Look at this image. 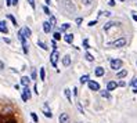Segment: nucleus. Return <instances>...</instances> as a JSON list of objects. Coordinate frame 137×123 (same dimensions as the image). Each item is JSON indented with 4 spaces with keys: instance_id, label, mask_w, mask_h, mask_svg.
<instances>
[{
    "instance_id": "1",
    "label": "nucleus",
    "mask_w": 137,
    "mask_h": 123,
    "mask_svg": "<svg viewBox=\"0 0 137 123\" xmlns=\"http://www.w3.org/2000/svg\"><path fill=\"white\" fill-rule=\"evenodd\" d=\"M58 58H60V54H58V51L54 50L53 53H51V55H50V62H51V65H53L54 68H57V62H58Z\"/></svg>"
},
{
    "instance_id": "38",
    "label": "nucleus",
    "mask_w": 137,
    "mask_h": 123,
    "mask_svg": "<svg viewBox=\"0 0 137 123\" xmlns=\"http://www.w3.org/2000/svg\"><path fill=\"white\" fill-rule=\"evenodd\" d=\"M108 4H110L111 7H114V6H115V4H116V3H115V0H110V1H108Z\"/></svg>"
},
{
    "instance_id": "15",
    "label": "nucleus",
    "mask_w": 137,
    "mask_h": 123,
    "mask_svg": "<svg viewBox=\"0 0 137 123\" xmlns=\"http://www.w3.org/2000/svg\"><path fill=\"white\" fill-rule=\"evenodd\" d=\"M62 65L64 66H69V65H71V57H69V55H65V57L62 58Z\"/></svg>"
},
{
    "instance_id": "18",
    "label": "nucleus",
    "mask_w": 137,
    "mask_h": 123,
    "mask_svg": "<svg viewBox=\"0 0 137 123\" xmlns=\"http://www.w3.org/2000/svg\"><path fill=\"white\" fill-rule=\"evenodd\" d=\"M44 116L46 118H53V114H51L47 108V104H44Z\"/></svg>"
},
{
    "instance_id": "7",
    "label": "nucleus",
    "mask_w": 137,
    "mask_h": 123,
    "mask_svg": "<svg viewBox=\"0 0 137 123\" xmlns=\"http://www.w3.org/2000/svg\"><path fill=\"white\" fill-rule=\"evenodd\" d=\"M64 6L66 7V10H68V11H71V12L75 11V6L72 4L71 0H64Z\"/></svg>"
},
{
    "instance_id": "36",
    "label": "nucleus",
    "mask_w": 137,
    "mask_h": 123,
    "mask_svg": "<svg viewBox=\"0 0 137 123\" xmlns=\"http://www.w3.org/2000/svg\"><path fill=\"white\" fill-rule=\"evenodd\" d=\"M51 46H53V48H54V50H57V44H56V40H51Z\"/></svg>"
},
{
    "instance_id": "20",
    "label": "nucleus",
    "mask_w": 137,
    "mask_h": 123,
    "mask_svg": "<svg viewBox=\"0 0 137 123\" xmlns=\"http://www.w3.org/2000/svg\"><path fill=\"white\" fill-rule=\"evenodd\" d=\"M114 25H118V24H116V22H112V21H111V22H107V24L104 25V30H108L111 26H114Z\"/></svg>"
},
{
    "instance_id": "22",
    "label": "nucleus",
    "mask_w": 137,
    "mask_h": 123,
    "mask_svg": "<svg viewBox=\"0 0 137 123\" xmlns=\"http://www.w3.org/2000/svg\"><path fill=\"white\" fill-rule=\"evenodd\" d=\"M84 58H86V60L89 61V62H93V61H94V57H93L92 54H89V53H86V55H84Z\"/></svg>"
},
{
    "instance_id": "29",
    "label": "nucleus",
    "mask_w": 137,
    "mask_h": 123,
    "mask_svg": "<svg viewBox=\"0 0 137 123\" xmlns=\"http://www.w3.org/2000/svg\"><path fill=\"white\" fill-rule=\"evenodd\" d=\"M43 11H44V14L51 15V12H50V10H48V7H47V6H43Z\"/></svg>"
},
{
    "instance_id": "42",
    "label": "nucleus",
    "mask_w": 137,
    "mask_h": 123,
    "mask_svg": "<svg viewBox=\"0 0 137 123\" xmlns=\"http://www.w3.org/2000/svg\"><path fill=\"white\" fill-rule=\"evenodd\" d=\"M118 86L123 87V86H126V83H125V82H119V83H118Z\"/></svg>"
},
{
    "instance_id": "34",
    "label": "nucleus",
    "mask_w": 137,
    "mask_h": 123,
    "mask_svg": "<svg viewBox=\"0 0 137 123\" xmlns=\"http://www.w3.org/2000/svg\"><path fill=\"white\" fill-rule=\"evenodd\" d=\"M30 78H32L33 80H36V71H35V69L32 71V75H30Z\"/></svg>"
},
{
    "instance_id": "16",
    "label": "nucleus",
    "mask_w": 137,
    "mask_h": 123,
    "mask_svg": "<svg viewBox=\"0 0 137 123\" xmlns=\"http://www.w3.org/2000/svg\"><path fill=\"white\" fill-rule=\"evenodd\" d=\"M126 75H128V71H126V69H122V71H119V72L116 73V78L122 79V78H125Z\"/></svg>"
},
{
    "instance_id": "11",
    "label": "nucleus",
    "mask_w": 137,
    "mask_h": 123,
    "mask_svg": "<svg viewBox=\"0 0 137 123\" xmlns=\"http://www.w3.org/2000/svg\"><path fill=\"white\" fill-rule=\"evenodd\" d=\"M51 28H53V26H51V24H50L48 21L43 22V30H44L46 33H48V32H50V30H51Z\"/></svg>"
},
{
    "instance_id": "21",
    "label": "nucleus",
    "mask_w": 137,
    "mask_h": 123,
    "mask_svg": "<svg viewBox=\"0 0 137 123\" xmlns=\"http://www.w3.org/2000/svg\"><path fill=\"white\" fill-rule=\"evenodd\" d=\"M89 80H90V79H89V75H83V76H82V78H80V83H82V84L87 83V82H89Z\"/></svg>"
},
{
    "instance_id": "13",
    "label": "nucleus",
    "mask_w": 137,
    "mask_h": 123,
    "mask_svg": "<svg viewBox=\"0 0 137 123\" xmlns=\"http://www.w3.org/2000/svg\"><path fill=\"white\" fill-rule=\"evenodd\" d=\"M0 32L8 33V29H7V26H6V21H0Z\"/></svg>"
},
{
    "instance_id": "41",
    "label": "nucleus",
    "mask_w": 137,
    "mask_h": 123,
    "mask_svg": "<svg viewBox=\"0 0 137 123\" xmlns=\"http://www.w3.org/2000/svg\"><path fill=\"white\" fill-rule=\"evenodd\" d=\"M82 21H83L82 18H76V24H78V25H80V24H82Z\"/></svg>"
},
{
    "instance_id": "40",
    "label": "nucleus",
    "mask_w": 137,
    "mask_h": 123,
    "mask_svg": "<svg viewBox=\"0 0 137 123\" xmlns=\"http://www.w3.org/2000/svg\"><path fill=\"white\" fill-rule=\"evenodd\" d=\"M96 24H97V21H90L89 22V26H94Z\"/></svg>"
},
{
    "instance_id": "10",
    "label": "nucleus",
    "mask_w": 137,
    "mask_h": 123,
    "mask_svg": "<svg viewBox=\"0 0 137 123\" xmlns=\"http://www.w3.org/2000/svg\"><path fill=\"white\" fill-rule=\"evenodd\" d=\"M94 73H96V76L101 78V76H104L105 71H104V68H101V66H97V68H96V71H94Z\"/></svg>"
},
{
    "instance_id": "33",
    "label": "nucleus",
    "mask_w": 137,
    "mask_h": 123,
    "mask_svg": "<svg viewBox=\"0 0 137 123\" xmlns=\"http://www.w3.org/2000/svg\"><path fill=\"white\" fill-rule=\"evenodd\" d=\"M83 46H84V48H89V40L87 39L83 40Z\"/></svg>"
},
{
    "instance_id": "45",
    "label": "nucleus",
    "mask_w": 137,
    "mask_h": 123,
    "mask_svg": "<svg viewBox=\"0 0 137 123\" xmlns=\"http://www.w3.org/2000/svg\"><path fill=\"white\" fill-rule=\"evenodd\" d=\"M74 94H75V96H78V89H76V87L74 89Z\"/></svg>"
},
{
    "instance_id": "51",
    "label": "nucleus",
    "mask_w": 137,
    "mask_h": 123,
    "mask_svg": "<svg viewBox=\"0 0 137 123\" xmlns=\"http://www.w3.org/2000/svg\"><path fill=\"white\" fill-rule=\"evenodd\" d=\"M76 123H80V122H76Z\"/></svg>"
},
{
    "instance_id": "14",
    "label": "nucleus",
    "mask_w": 137,
    "mask_h": 123,
    "mask_svg": "<svg viewBox=\"0 0 137 123\" xmlns=\"http://www.w3.org/2000/svg\"><path fill=\"white\" fill-rule=\"evenodd\" d=\"M64 40H65L66 43H69V44H71V43L74 42V35H72V33H66L65 36H64Z\"/></svg>"
},
{
    "instance_id": "8",
    "label": "nucleus",
    "mask_w": 137,
    "mask_h": 123,
    "mask_svg": "<svg viewBox=\"0 0 137 123\" xmlns=\"http://www.w3.org/2000/svg\"><path fill=\"white\" fill-rule=\"evenodd\" d=\"M69 115L68 114H61L60 115V123H69Z\"/></svg>"
},
{
    "instance_id": "28",
    "label": "nucleus",
    "mask_w": 137,
    "mask_h": 123,
    "mask_svg": "<svg viewBox=\"0 0 137 123\" xmlns=\"http://www.w3.org/2000/svg\"><path fill=\"white\" fill-rule=\"evenodd\" d=\"M46 78V72H44V68H40V79L42 80H44Z\"/></svg>"
},
{
    "instance_id": "9",
    "label": "nucleus",
    "mask_w": 137,
    "mask_h": 123,
    "mask_svg": "<svg viewBox=\"0 0 137 123\" xmlns=\"http://www.w3.org/2000/svg\"><path fill=\"white\" fill-rule=\"evenodd\" d=\"M116 87H118V83H116V82H108V84H107V90L108 91H112V90H115Z\"/></svg>"
},
{
    "instance_id": "24",
    "label": "nucleus",
    "mask_w": 137,
    "mask_h": 123,
    "mask_svg": "<svg viewBox=\"0 0 137 123\" xmlns=\"http://www.w3.org/2000/svg\"><path fill=\"white\" fill-rule=\"evenodd\" d=\"M69 26H71L69 24H62V25H61V32H65V30H68Z\"/></svg>"
},
{
    "instance_id": "47",
    "label": "nucleus",
    "mask_w": 137,
    "mask_h": 123,
    "mask_svg": "<svg viewBox=\"0 0 137 123\" xmlns=\"http://www.w3.org/2000/svg\"><path fill=\"white\" fill-rule=\"evenodd\" d=\"M133 93H134V94H137V87H134V89H133Z\"/></svg>"
},
{
    "instance_id": "48",
    "label": "nucleus",
    "mask_w": 137,
    "mask_h": 123,
    "mask_svg": "<svg viewBox=\"0 0 137 123\" xmlns=\"http://www.w3.org/2000/svg\"><path fill=\"white\" fill-rule=\"evenodd\" d=\"M3 66H4V64H3V62H0V68H3Z\"/></svg>"
},
{
    "instance_id": "39",
    "label": "nucleus",
    "mask_w": 137,
    "mask_h": 123,
    "mask_svg": "<svg viewBox=\"0 0 137 123\" xmlns=\"http://www.w3.org/2000/svg\"><path fill=\"white\" fill-rule=\"evenodd\" d=\"M101 14H102V15H105V17H110V15H111V12H110V11H102Z\"/></svg>"
},
{
    "instance_id": "27",
    "label": "nucleus",
    "mask_w": 137,
    "mask_h": 123,
    "mask_svg": "<svg viewBox=\"0 0 137 123\" xmlns=\"http://www.w3.org/2000/svg\"><path fill=\"white\" fill-rule=\"evenodd\" d=\"M30 118L33 119V122H35V123H38V122H39V118H38V115H36L35 112H32V114H30Z\"/></svg>"
},
{
    "instance_id": "26",
    "label": "nucleus",
    "mask_w": 137,
    "mask_h": 123,
    "mask_svg": "<svg viewBox=\"0 0 137 123\" xmlns=\"http://www.w3.org/2000/svg\"><path fill=\"white\" fill-rule=\"evenodd\" d=\"M38 46H39V47H40V48H43V50H47V46H46V43H43V42H38Z\"/></svg>"
},
{
    "instance_id": "25",
    "label": "nucleus",
    "mask_w": 137,
    "mask_h": 123,
    "mask_svg": "<svg viewBox=\"0 0 137 123\" xmlns=\"http://www.w3.org/2000/svg\"><path fill=\"white\" fill-rule=\"evenodd\" d=\"M51 24V26H54V25L57 24V19H56V17H53V15H50V21H48Z\"/></svg>"
},
{
    "instance_id": "37",
    "label": "nucleus",
    "mask_w": 137,
    "mask_h": 123,
    "mask_svg": "<svg viewBox=\"0 0 137 123\" xmlns=\"http://www.w3.org/2000/svg\"><path fill=\"white\" fill-rule=\"evenodd\" d=\"M130 84H132V86H134V87H136V86H137V78H136V79H133Z\"/></svg>"
},
{
    "instance_id": "2",
    "label": "nucleus",
    "mask_w": 137,
    "mask_h": 123,
    "mask_svg": "<svg viewBox=\"0 0 137 123\" xmlns=\"http://www.w3.org/2000/svg\"><path fill=\"white\" fill-rule=\"evenodd\" d=\"M30 96H32V93H30V90H29V87H24L22 89V94H21V98H22V101H28V100L30 98Z\"/></svg>"
},
{
    "instance_id": "12",
    "label": "nucleus",
    "mask_w": 137,
    "mask_h": 123,
    "mask_svg": "<svg viewBox=\"0 0 137 123\" xmlns=\"http://www.w3.org/2000/svg\"><path fill=\"white\" fill-rule=\"evenodd\" d=\"M29 83H30V79L28 78V76H22V79H21V84L24 87H28L29 86Z\"/></svg>"
},
{
    "instance_id": "6",
    "label": "nucleus",
    "mask_w": 137,
    "mask_h": 123,
    "mask_svg": "<svg viewBox=\"0 0 137 123\" xmlns=\"http://www.w3.org/2000/svg\"><path fill=\"white\" fill-rule=\"evenodd\" d=\"M87 83H89V89H90V90H93V91H98V90H100V84L97 83V82L89 80Z\"/></svg>"
},
{
    "instance_id": "50",
    "label": "nucleus",
    "mask_w": 137,
    "mask_h": 123,
    "mask_svg": "<svg viewBox=\"0 0 137 123\" xmlns=\"http://www.w3.org/2000/svg\"><path fill=\"white\" fill-rule=\"evenodd\" d=\"M120 1H125V0H120Z\"/></svg>"
},
{
    "instance_id": "32",
    "label": "nucleus",
    "mask_w": 137,
    "mask_h": 123,
    "mask_svg": "<svg viewBox=\"0 0 137 123\" xmlns=\"http://www.w3.org/2000/svg\"><path fill=\"white\" fill-rule=\"evenodd\" d=\"M24 32H25V35H26V37L30 36V30L28 29V28H24Z\"/></svg>"
},
{
    "instance_id": "3",
    "label": "nucleus",
    "mask_w": 137,
    "mask_h": 123,
    "mask_svg": "<svg viewBox=\"0 0 137 123\" xmlns=\"http://www.w3.org/2000/svg\"><path fill=\"white\" fill-rule=\"evenodd\" d=\"M126 44V39L125 37H120V39H118V40H115V42H112V43H110V46H112V47H123V46Z\"/></svg>"
},
{
    "instance_id": "49",
    "label": "nucleus",
    "mask_w": 137,
    "mask_h": 123,
    "mask_svg": "<svg viewBox=\"0 0 137 123\" xmlns=\"http://www.w3.org/2000/svg\"><path fill=\"white\" fill-rule=\"evenodd\" d=\"M46 4H50V0H46Z\"/></svg>"
},
{
    "instance_id": "30",
    "label": "nucleus",
    "mask_w": 137,
    "mask_h": 123,
    "mask_svg": "<svg viewBox=\"0 0 137 123\" xmlns=\"http://www.w3.org/2000/svg\"><path fill=\"white\" fill-rule=\"evenodd\" d=\"M61 39V33L60 32H56L54 33V40H60Z\"/></svg>"
},
{
    "instance_id": "17",
    "label": "nucleus",
    "mask_w": 137,
    "mask_h": 123,
    "mask_svg": "<svg viewBox=\"0 0 137 123\" xmlns=\"http://www.w3.org/2000/svg\"><path fill=\"white\" fill-rule=\"evenodd\" d=\"M100 94H101V97H104V98H108V100L111 98V94H110V91H108V90H102V91H100Z\"/></svg>"
},
{
    "instance_id": "44",
    "label": "nucleus",
    "mask_w": 137,
    "mask_h": 123,
    "mask_svg": "<svg viewBox=\"0 0 137 123\" xmlns=\"http://www.w3.org/2000/svg\"><path fill=\"white\" fill-rule=\"evenodd\" d=\"M11 1H12V6H17L18 4V0H11Z\"/></svg>"
},
{
    "instance_id": "19",
    "label": "nucleus",
    "mask_w": 137,
    "mask_h": 123,
    "mask_svg": "<svg viewBox=\"0 0 137 123\" xmlns=\"http://www.w3.org/2000/svg\"><path fill=\"white\" fill-rule=\"evenodd\" d=\"M64 94H65V97L68 98V101L71 102V101H72V97H71V90H69V89H65V90H64Z\"/></svg>"
},
{
    "instance_id": "4",
    "label": "nucleus",
    "mask_w": 137,
    "mask_h": 123,
    "mask_svg": "<svg viewBox=\"0 0 137 123\" xmlns=\"http://www.w3.org/2000/svg\"><path fill=\"white\" fill-rule=\"evenodd\" d=\"M110 64H111V68L115 69V71H118V69L122 68V61L118 60V58H115V60H111Z\"/></svg>"
},
{
    "instance_id": "23",
    "label": "nucleus",
    "mask_w": 137,
    "mask_h": 123,
    "mask_svg": "<svg viewBox=\"0 0 137 123\" xmlns=\"http://www.w3.org/2000/svg\"><path fill=\"white\" fill-rule=\"evenodd\" d=\"M7 18H8L10 21L12 22V25H17V21H15V18H14V15H11V14H7Z\"/></svg>"
},
{
    "instance_id": "43",
    "label": "nucleus",
    "mask_w": 137,
    "mask_h": 123,
    "mask_svg": "<svg viewBox=\"0 0 137 123\" xmlns=\"http://www.w3.org/2000/svg\"><path fill=\"white\" fill-rule=\"evenodd\" d=\"M6 4H7V6H11L12 1H11V0H6Z\"/></svg>"
},
{
    "instance_id": "46",
    "label": "nucleus",
    "mask_w": 137,
    "mask_h": 123,
    "mask_svg": "<svg viewBox=\"0 0 137 123\" xmlns=\"http://www.w3.org/2000/svg\"><path fill=\"white\" fill-rule=\"evenodd\" d=\"M132 17H133V19H134V21L137 22V15H136V14H133V15H132Z\"/></svg>"
},
{
    "instance_id": "31",
    "label": "nucleus",
    "mask_w": 137,
    "mask_h": 123,
    "mask_svg": "<svg viewBox=\"0 0 137 123\" xmlns=\"http://www.w3.org/2000/svg\"><path fill=\"white\" fill-rule=\"evenodd\" d=\"M82 1H83L84 6H90V4L93 3V0H82Z\"/></svg>"
},
{
    "instance_id": "5",
    "label": "nucleus",
    "mask_w": 137,
    "mask_h": 123,
    "mask_svg": "<svg viewBox=\"0 0 137 123\" xmlns=\"http://www.w3.org/2000/svg\"><path fill=\"white\" fill-rule=\"evenodd\" d=\"M18 39H20V42L22 43V46L26 44V35H25L24 29H20V30H18Z\"/></svg>"
},
{
    "instance_id": "35",
    "label": "nucleus",
    "mask_w": 137,
    "mask_h": 123,
    "mask_svg": "<svg viewBox=\"0 0 137 123\" xmlns=\"http://www.w3.org/2000/svg\"><path fill=\"white\" fill-rule=\"evenodd\" d=\"M28 3L30 4V7H33V8H35V0H28Z\"/></svg>"
}]
</instances>
